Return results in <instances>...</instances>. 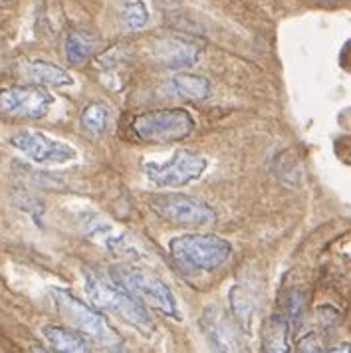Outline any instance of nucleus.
Returning a JSON list of instances; mask_svg holds the SVG:
<instances>
[{"label": "nucleus", "instance_id": "nucleus-14", "mask_svg": "<svg viewBox=\"0 0 351 353\" xmlns=\"http://www.w3.org/2000/svg\"><path fill=\"white\" fill-rule=\"evenodd\" d=\"M171 92L175 96L189 99V101H201L210 96V81L203 76H194V74H179L169 81Z\"/></svg>", "mask_w": 351, "mask_h": 353}, {"label": "nucleus", "instance_id": "nucleus-9", "mask_svg": "<svg viewBox=\"0 0 351 353\" xmlns=\"http://www.w3.org/2000/svg\"><path fill=\"white\" fill-rule=\"evenodd\" d=\"M54 97L42 85H12L0 90V113L22 119H42L50 112Z\"/></svg>", "mask_w": 351, "mask_h": 353}, {"label": "nucleus", "instance_id": "nucleus-3", "mask_svg": "<svg viewBox=\"0 0 351 353\" xmlns=\"http://www.w3.org/2000/svg\"><path fill=\"white\" fill-rule=\"evenodd\" d=\"M177 262L192 270H214L232 254V244L217 234H181L169 241Z\"/></svg>", "mask_w": 351, "mask_h": 353}, {"label": "nucleus", "instance_id": "nucleus-15", "mask_svg": "<svg viewBox=\"0 0 351 353\" xmlns=\"http://www.w3.org/2000/svg\"><path fill=\"white\" fill-rule=\"evenodd\" d=\"M97 38L83 30H72L66 36V58L70 64H83L96 52Z\"/></svg>", "mask_w": 351, "mask_h": 353}, {"label": "nucleus", "instance_id": "nucleus-13", "mask_svg": "<svg viewBox=\"0 0 351 353\" xmlns=\"http://www.w3.org/2000/svg\"><path fill=\"white\" fill-rule=\"evenodd\" d=\"M24 74L26 78L38 85H54V88H64L72 85L74 78L70 76V72L60 68V65L44 62V60H34L24 64Z\"/></svg>", "mask_w": 351, "mask_h": 353}, {"label": "nucleus", "instance_id": "nucleus-12", "mask_svg": "<svg viewBox=\"0 0 351 353\" xmlns=\"http://www.w3.org/2000/svg\"><path fill=\"white\" fill-rule=\"evenodd\" d=\"M42 334L54 352L62 353H81L90 352V337L81 334L80 330H70L62 325H44Z\"/></svg>", "mask_w": 351, "mask_h": 353}, {"label": "nucleus", "instance_id": "nucleus-20", "mask_svg": "<svg viewBox=\"0 0 351 353\" xmlns=\"http://www.w3.org/2000/svg\"><path fill=\"white\" fill-rule=\"evenodd\" d=\"M288 318L294 321V323H300L303 316V302L302 298H300V294H296V292H292L290 296H288Z\"/></svg>", "mask_w": 351, "mask_h": 353}, {"label": "nucleus", "instance_id": "nucleus-1", "mask_svg": "<svg viewBox=\"0 0 351 353\" xmlns=\"http://www.w3.org/2000/svg\"><path fill=\"white\" fill-rule=\"evenodd\" d=\"M86 292L97 310L112 314L129 325L137 327L139 332H145V334L153 332L155 325L143 302L135 298L131 292L121 288L119 284H115L113 280L108 282L97 274L86 272Z\"/></svg>", "mask_w": 351, "mask_h": 353}, {"label": "nucleus", "instance_id": "nucleus-19", "mask_svg": "<svg viewBox=\"0 0 351 353\" xmlns=\"http://www.w3.org/2000/svg\"><path fill=\"white\" fill-rule=\"evenodd\" d=\"M123 22L129 30H141L149 22V10L143 0H131L123 6Z\"/></svg>", "mask_w": 351, "mask_h": 353}, {"label": "nucleus", "instance_id": "nucleus-11", "mask_svg": "<svg viewBox=\"0 0 351 353\" xmlns=\"http://www.w3.org/2000/svg\"><path fill=\"white\" fill-rule=\"evenodd\" d=\"M201 325L207 334L208 341L223 352H234L240 347L239 336L234 334V330L230 327V323L224 320L223 312L217 307H208L201 320Z\"/></svg>", "mask_w": 351, "mask_h": 353}, {"label": "nucleus", "instance_id": "nucleus-7", "mask_svg": "<svg viewBox=\"0 0 351 353\" xmlns=\"http://www.w3.org/2000/svg\"><path fill=\"white\" fill-rule=\"evenodd\" d=\"M151 210L165 223L177 226H205L217 221V210L199 196L185 193H157L149 196Z\"/></svg>", "mask_w": 351, "mask_h": 353}, {"label": "nucleus", "instance_id": "nucleus-18", "mask_svg": "<svg viewBox=\"0 0 351 353\" xmlns=\"http://www.w3.org/2000/svg\"><path fill=\"white\" fill-rule=\"evenodd\" d=\"M230 305H232V314L239 321L242 330H248L252 323V314H254V302L250 292L242 286H232L230 290Z\"/></svg>", "mask_w": 351, "mask_h": 353}, {"label": "nucleus", "instance_id": "nucleus-16", "mask_svg": "<svg viewBox=\"0 0 351 353\" xmlns=\"http://www.w3.org/2000/svg\"><path fill=\"white\" fill-rule=\"evenodd\" d=\"M110 108L101 101H92L88 103L83 110H81L80 115V123L81 128L86 129L90 135H103L108 131V125H110Z\"/></svg>", "mask_w": 351, "mask_h": 353}, {"label": "nucleus", "instance_id": "nucleus-10", "mask_svg": "<svg viewBox=\"0 0 351 353\" xmlns=\"http://www.w3.org/2000/svg\"><path fill=\"white\" fill-rule=\"evenodd\" d=\"M153 58L163 68H189L194 65L201 58V50L183 38H163L153 44Z\"/></svg>", "mask_w": 351, "mask_h": 353}, {"label": "nucleus", "instance_id": "nucleus-2", "mask_svg": "<svg viewBox=\"0 0 351 353\" xmlns=\"http://www.w3.org/2000/svg\"><path fill=\"white\" fill-rule=\"evenodd\" d=\"M54 302L66 320L76 330H80L81 334H86L94 343L106 350H123V339L108 323V320L94 307L78 300L74 294L66 290H54Z\"/></svg>", "mask_w": 351, "mask_h": 353}, {"label": "nucleus", "instance_id": "nucleus-8", "mask_svg": "<svg viewBox=\"0 0 351 353\" xmlns=\"http://www.w3.org/2000/svg\"><path fill=\"white\" fill-rule=\"evenodd\" d=\"M10 145L36 165H64L78 157L76 147L32 129L14 133L10 137Z\"/></svg>", "mask_w": 351, "mask_h": 353}, {"label": "nucleus", "instance_id": "nucleus-4", "mask_svg": "<svg viewBox=\"0 0 351 353\" xmlns=\"http://www.w3.org/2000/svg\"><path fill=\"white\" fill-rule=\"evenodd\" d=\"M112 280L121 288L131 292L135 298H139L151 310H157L167 318H179L175 294L157 274L149 272L145 268H131V266L123 268L121 266V268H113Z\"/></svg>", "mask_w": 351, "mask_h": 353}, {"label": "nucleus", "instance_id": "nucleus-17", "mask_svg": "<svg viewBox=\"0 0 351 353\" xmlns=\"http://www.w3.org/2000/svg\"><path fill=\"white\" fill-rule=\"evenodd\" d=\"M264 350L266 352H288L286 316H272L264 323Z\"/></svg>", "mask_w": 351, "mask_h": 353}, {"label": "nucleus", "instance_id": "nucleus-6", "mask_svg": "<svg viewBox=\"0 0 351 353\" xmlns=\"http://www.w3.org/2000/svg\"><path fill=\"white\" fill-rule=\"evenodd\" d=\"M208 161L205 155L191 149H177L167 161H145V176L157 187H187L199 181L207 171Z\"/></svg>", "mask_w": 351, "mask_h": 353}, {"label": "nucleus", "instance_id": "nucleus-21", "mask_svg": "<svg viewBox=\"0 0 351 353\" xmlns=\"http://www.w3.org/2000/svg\"><path fill=\"white\" fill-rule=\"evenodd\" d=\"M2 2H10V0H2Z\"/></svg>", "mask_w": 351, "mask_h": 353}, {"label": "nucleus", "instance_id": "nucleus-5", "mask_svg": "<svg viewBox=\"0 0 351 353\" xmlns=\"http://www.w3.org/2000/svg\"><path fill=\"white\" fill-rule=\"evenodd\" d=\"M133 133L145 143H177L194 131V119L187 110H155L145 112L133 119Z\"/></svg>", "mask_w": 351, "mask_h": 353}]
</instances>
